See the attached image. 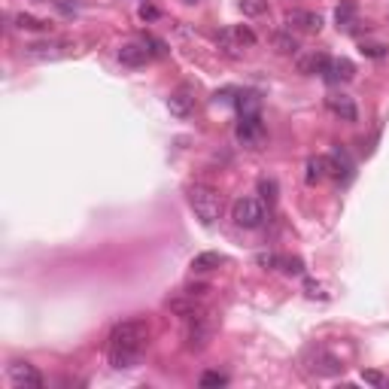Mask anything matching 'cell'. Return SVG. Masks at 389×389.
<instances>
[{
	"label": "cell",
	"instance_id": "1",
	"mask_svg": "<svg viewBox=\"0 0 389 389\" xmlns=\"http://www.w3.org/2000/svg\"><path fill=\"white\" fill-rule=\"evenodd\" d=\"M146 323L143 320H125L119 323L116 329L110 332L107 337V356H110V365L116 371H125V368H134L140 365V356H143V347H146Z\"/></svg>",
	"mask_w": 389,
	"mask_h": 389
},
{
	"label": "cell",
	"instance_id": "2",
	"mask_svg": "<svg viewBox=\"0 0 389 389\" xmlns=\"http://www.w3.org/2000/svg\"><path fill=\"white\" fill-rule=\"evenodd\" d=\"M189 204H192L194 216L201 219V225H207V228L216 225L222 216V194L213 186H204V182L189 189Z\"/></svg>",
	"mask_w": 389,
	"mask_h": 389
},
{
	"label": "cell",
	"instance_id": "3",
	"mask_svg": "<svg viewBox=\"0 0 389 389\" xmlns=\"http://www.w3.org/2000/svg\"><path fill=\"white\" fill-rule=\"evenodd\" d=\"M301 365L316 377H335V374H341V368H344L341 359H335L325 347H307L301 356Z\"/></svg>",
	"mask_w": 389,
	"mask_h": 389
},
{
	"label": "cell",
	"instance_id": "4",
	"mask_svg": "<svg viewBox=\"0 0 389 389\" xmlns=\"http://www.w3.org/2000/svg\"><path fill=\"white\" fill-rule=\"evenodd\" d=\"M231 219L240 228H259L268 219V210H265V204L259 198H238L231 207Z\"/></svg>",
	"mask_w": 389,
	"mask_h": 389
},
{
	"label": "cell",
	"instance_id": "5",
	"mask_svg": "<svg viewBox=\"0 0 389 389\" xmlns=\"http://www.w3.org/2000/svg\"><path fill=\"white\" fill-rule=\"evenodd\" d=\"M6 374H9V383L16 389H43V374H40L30 362H9Z\"/></svg>",
	"mask_w": 389,
	"mask_h": 389
},
{
	"label": "cell",
	"instance_id": "6",
	"mask_svg": "<svg viewBox=\"0 0 389 389\" xmlns=\"http://www.w3.org/2000/svg\"><path fill=\"white\" fill-rule=\"evenodd\" d=\"M216 40H219V46L228 55H240L243 46H252L255 43V34H252L250 28H225L222 34H216Z\"/></svg>",
	"mask_w": 389,
	"mask_h": 389
},
{
	"label": "cell",
	"instance_id": "7",
	"mask_svg": "<svg viewBox=\"0 0 389 389\" xmlns=\"http://www.w3.org/2000/svg\"><path fill=\"white\" fill-rule=\"evenodd\" d=\"M262 137H265V125H262V116H259V112H240L238 140L247 143V146H259Z\"/></svg>",
	"mask_w": 389,
	"mask_h": 389
},
{
	"label": "cell",
	"instance_id": "8",
	"mask_svg": "<svg viewBox=\"0 0 389 389\" xmlns=\"http://www.w3.org/2000/svg\"><path fill=\"white\" fill-rule=\"evenodd\" d=\"M210 335H213V329H210V320H207V316H204V313L189 316V332H186L189 350H204V347H207V341H210Z\"/></svg>",
	"mask_w": 389,
	"mask_h": 389
},
{
	"label": "cell",
	"instance_id": "9",
	"mask_svg": "<svg viewBox=\"0 0 389 389\" xmlns=\"http://www.w3.org/2000/svg\"><path fill=\"white\" fill-rule=\"evenodd\" d=\"M25 55L34 58V61H55V58L70 55V46H67V43H58V40H46V43H30V46H25Z\"/></svg>",
	"mask_w": 389,
	"mask_h": 389
},
{
	"label": "cell",
	"instance_id": "10",
	"mask_svg": "<svg viewBox=\"0 0 389 389\" xmlns=\"http://www.w3.org/2000/svg\"><path fill=\"white\" fill-rule=\"evenodd\" d=\"M286 25L298 28V30H307V34H320L323 16L320 13H310V9H289V13H286Z\"/></svg>",
	"mask_w": 389,
	"mask_h": 389
},
{
	"label": "cell",
	"instance_id": "11",
	"mask_svg": "<svg viewBox=\"0 0 389 389\" xmlns=\"http://www.w3.org/2000/svg\"><path fill=\"white\" fill-rule=\"evenodd\" d=\"M152 58V52L146 49V43H125L119 49V61L125 67H143Z\"/></svg>",
	"mask_w": 389,
	"mask_h": 389
},
{
	"label": "cell",
	"instance_id": "12",
	"mask_svg": "<svg viewBox=\"0 0 389 389\" xmlns=\"http://www.w3.org/2000/svg\"><path fill=\"white\" fill-rule=\"evenodd\" d=\"M353 74H356L353 61H347V58H332L323 76H325V83H350Z\"/></svg>",
	"mask_w": 389,
	"mask_h": 389
},
{
	"label": "cell",
	"instance_id": "13",
	"mask_svg": "<svg viewBox=\"0 0 389 389\" xmlns=\"http://www.w3.org/2000/svg\"><path fill=\"white\" fill-rule=\"evenodd\" d=\"M325 107H329L337 119H344V122H356L359 119V112H356V104H353V98H347V95H332L329 100H325Z\"/></svg>",
	"mask_w": 389,
	"mask_h": 389
},
{
	"label": "cell",
	"instance_id": "14",
	"mask_svg": "<svg viewBox=\"0 0 389 389\" xmlns=\"http://www.w3.org/2000/svg\"><path fill=\"white\" fill-rule=\"evenodd\" d=\"M168 110L173 112V116L186 119L189 112L194 110V98H192V91H189V88H180V91H173V95L168 98Z\"/></svg>",
	"mask_w": 389,
	"mask_h": 389
},
{
	"label": "cell",
	"instance_id": "15",
	"mask_svg": "<svg viewBox=\"0 0 389 389\" xmlns=\"http://www.w3.org/2000/svg\"><path fill=\"white\" fill-rule=\"evenodd\" d=\"M329 55H323V52H310V55H304L298 61V70L304 76H316V74H325V67H329Z\"/></svg>",
	"mask_w": 389,
	"mask_h": 389
},
{
	"label": "cell",
	"instance_id": "16",
	"mask_svg": "<svg viewBox=\"0 0 389 389\" xmlns=\"http://www.w3.org/2000/svg\"><path fill=\"white\" fill-rule=\"evenodd\" d=\"M329 158V177H337V180H350L353 177V165L347 161V156H341V152H332Z\"/></svg>",
	"mask_w": 389,
	"mask_h": 389
},
{
	"label": "cell",
	"instance_id": "17",
	"mask_svg": "<svg viewBox=\"0 0 389 389\" xmlns=\"http://www.w3.org/2000/svg\"><path fill=\"white\" fill-rule=\"evenodd\" d=\"M225 259L219 252H201V255H194L192 259V271L194 274H207V271H213V268H219Z\"/></svg>",
	"mask_w": 389,
	"mask_h": 389
},
{
	"label": "cell",
	"instance_id": "18",
	"mask_svg": "<svg viewBox=\"0 0 389 389\" xmlns=\"http://www.w3.org/2000/svg\"><path fill=\"white\" fill-rule=\"evenodd\" d=\"M325 177H329V158L320 156V158L307 161V182H320Z\"/></svg>",
	"mask_w": 389,
	"mask_h": 389
},
{
	"label": "cell",
	"instance_id": "19",
	"mask_svg": "<svg viewBox=\"0 0 389 389\" xmlns=\"http://www.w3.org/2000/svg\"><path fill=\"white\" fill-rule=\"evenodd\" d=\"M335 18H337V28H344V30H353V25H356V6L350 4V0H344V4L337 6Z\"/></svg>",
	"mask_w": 389,
	"mask_h": 389
},
{
	"label": "cell",
	"instance_id": "20",
	"mask_svg": "<svg viewBox=\"0 0 389 389\" xmlns=\"http://www.w3.org/2000/svg\"><path fill=\"white\" fill-rule=\"evenodd\" d=\"M271 43H274V49H277L280 55H295V52H298V40H295L292 34H274Z\"/></svg>",
	"mask_w": 389,
	"mask_h": 389
},
{
	"label": "cell",
	"instance_id": "21",
	"mask_svg": "<svg viewBox=\"0 0 389 389\" xmlns=\"http://www.w3.org/2000/svg\"><path fill=\"white\" fill-rule=\"evenodd\" d=\"M13 22H16V28H22V30H46V28H49V25L43 22V18H37V16H28V13L16 16Z\"/></svg>",
	"mask_w": 389,
	"mask_h": 389
},
{
	"label": "cell",
	"instance_id": "22",
	"mask_svg": "<svg viewBox=\"0 0 389 389\" xmlns=\"http://www.w3.org/2000/svg\"><path fill=\"white\" fill-rule=\"evenodd\" d=\"M240 9H243V16H265L268 13V0H240Z\"/></svg>",
	"mask_w": 389,
	"mask_h": 389
},
{
	"label": "cell",
	"instance_id": "23",
	"mask_svg": "<svg viewBox=\"0 0 389 389\" xmlns=\"http://www.w3.org/2000/svg\"><path fill=\"white\" fill-rule=\"evenodd\" d=\"M238 110L240 112H259V95H252V91H243L238 98Z\"/></svg>",
	"mask_w": 389,
	"mask_h": 389
},
{
	"label": "cell",
	"instance_id": "24",
	"mask_svg": "<svg viewBox=\"0 0 389 389\" xmlns=\"http://www.w3.org/2000/svg\"><path fill=\"white\" fill-rule=\"evenodd\" d=\"M198 383L201 386H225V383H228V377L219 374V371H207V374H201Z\"/></svg>",
	"mask_w": 389,
	"mask_h": 389
},
{
	"label": "cell",
	"instance_id": "25",
	"mask_svg": "<svg viewBox=\"0 0 389 389\" xmlns=\"http://www.w3.org/2000/svg\"><path fill=\"white\" fill-rule=\"evenodd\" d=\"M259 192L268 198V204H274V201H277V180H262L259 182Z\"/></svg>",
	"mask_w": 389,
	"mask_h": 389
},
{
	"label": "cell",
	"instance_id": "26",
	"mask_svg": "<svg viewBox=\"0 0 389 389\" xmlns=\"http://www.w3.org/2000/svg\"><path fill=\"white\" fill-rule=\"evenodd\" d=\"M386 52H389V49L381 46V43H371V46L362 43V55H368V58H386Z\"/></svg>",
	"mask_w": 389,
	"mask_h": 389
},
{
	"label": "cell",
	"instance_id": "27",
	"mask_svg": "<svg viewBox=\"0 0 389 389\" xmlns=\"http://www.w3.org/2000/svg\"><path fill=\"white\" fill-rule=\"evenodd\" d=\"M283 271L286 274H304V262L301 259H283Z\"/></svg>",
	"mask_w": 389,
	"mask_h": 389
},
{
	"label": "cell",
	"instance_id": "28",
	"mask_svg": "<svg viewBox=\"0 0 389 389\" xmlns=\"http://www.w3.org/2000/svg\"><path fill=\"white\" fill-rule=\"evenodd\" d=\"M362 381L365 383H374V386H386V377L381 371H362Z\"/></svg>",
	"mask_w": 389,
	"mask_h": 389
},
{
	"label": "cell",
	"instance_id": "29",
	"mask_svg": "<svg viewBox=\"0 0 389 389\" xmlns=\"http://www.w3.org/2000/svg\"><path fill=\"white\" fill-rule=\"evenodd\" d=\"M143 43L149 46L152 55H165V43H161V40H156V37H143Z\"/></svg>",
	"mask_w": 389,
	"mask_h": 389
},
{
	"label": "cell",
	"instance_id": "30",
	"mask_svg": "<svg viewBox=\"0 0 389 389\" xmlns=\"http://www.w3.org/2000/svg\"><path fill=\"white\" fill-rule=\"evenodd\" d=\"M140 18H143V22H152V18H158V9L149 6V4H143L140 6Z\"/></svg>",
	"mask_w": 389,
	"mask_h": 389
},
{
	"label": "cell",
	"instance_id": "31",
	"mask_svg": "<svg viewBox=\"0 0 389 389\" xmlns=\"http://www.w3.org/2000/svg\"><path fill=\"white\" fill-rule=\"evenodd\" d=\"M55 6L61 9V13H74V9H79L76 0H55Z\"/></svg>",
	"mask_w": 389,
	"mask_h": 389
}]
</instances>
